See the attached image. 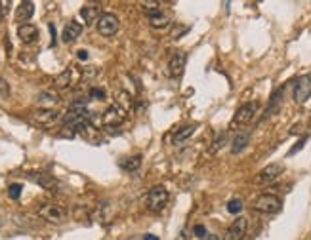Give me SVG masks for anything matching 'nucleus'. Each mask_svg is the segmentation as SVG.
<instances>
[{
  "mask_svg": "<svg viewBox=\"0 0 311 240\" xmlns=\"http://www.w3.org/2000/svg\"><path fill=\"white\" fill-rule=\"evenodd\" d=\"M252 208L260 213H267V215H273V213H279L281 208H283V200L275 194H260L256 196L254 202H252Z\"/></svg>",
  "mask_w": 311,
  "mask_h": 240,
  "instance_id": "obj_1",
  "label": "nucleus"
},
{
  "mask_svg": "<svg viewBox=\"0 0 311 240\" xmlns=\"http://www.w3.org/2000/svg\"><path fill=\"white\" fill-rule=\"evenodd\" d=\"M168 202V191L162 187V185H157L153 187L151 191L147 192L145 196V208L149 211H160Z\"/></svg>",
  "mask_w": 311,
  "mask_h": 240,
  "instance_id": "obj_2",
  "label": "nucleus"
},
{
  "mask_svg": "<svg viewBox=\"0 0 311 240\" xmlns=\"http://www.w3.org/2000/svg\"><path fill=\"white\" fill-rule=\"evenodd\" d=\"M256 111H258V105L252 103V101H250V103H245V105H241L235 111L233 118H231V124H229V128H231V130H235V128H241V126L248 124V122L254 118Z\"/></svg>",
  "mask_w": 311,
  "mask_h": 240,
  "instance_id": "obj_3",
  "label": "nucleus"
},
{
  "mask_svg": "<svg viewBox=\"0 0 311 240\" xmlns=\"http://www.w3.org/2000/svg\"><path fill=\"white\" fill-rule=\"evenodd\" d=\"M38 215L50 223H63L67 217V211L57 204H44L42 208H38Z\"/></svg>",
  "mask_w": 311,
  "mask_h": 240,
  "instance_id": "obj_4",
  "label": "nucleus"
},
{
  "mask_svg": "<svg viewBox=\"0 0 311 240\" xmlns=\"http://www.w3.org/2000/svg\"><path fill=\"white\" fill-rule=\"evenodd\" d=\"M97 31L103 37H113L119 31V18L115 14H101V18L97 20Z\"/></svg>",
  "mask_w": 311,
  "mask_h": 240,
  "instance_id": "obj_5",
  "label": "nucleus"
},
{
  "mask_svg": "<svg viewBox=\"0 0 311 240\" xmlns=\"http://www.w3.org/2000/svg\"><path fill=\"white\" fill-rule=\"evenodd\" d=\"M284 172V166L281 162H273L269 164V166H265L262 172L258 173V177H256V183H260V185H267V183L275 181L281 173Z\"/></svg>",
  "mask_w": 311,
  "mask_h": 240,
  "instance_id": "obj_6",
  "label": "nucleus"
},
{
  "mask_svg": "<svg viewBox=\"0 0 311 240\" xmlns=\"http://www.w3.org/2000/svg\"><path fill=\"white\" fill-rule=\"evenodd\" d=\"M309 97H311V75H305L294 86V101L296 103H305Z\"/></svg>",
  "mask_w": 311,
  "mask_h": 240,
  "instance_id": "obj_7",
  "label": "nucleus"
},
{
  "mask_svg": "<svg viewBox=\"0 0 311 240\" xmlns=\"http://www.w3.org/2000/svg\"><path fill=\"white\" fill-rule=\"evenodd\" d=\"M124 118H126V111H124L123 107L113 105V107H109V109L105 111L101 120H103V124L107 126V128H115V126L123 124Z\"/></svg>",
  "mask_w": 311,
  "mask_h": 240,
  "instance_id": "obj_8",
  "label": "nucleus"
},
{
  "mask_svg": "<svg viewBox=\"0 0 311 240\" xmlns=\"http://www.w3.org/2000/svg\"><path fill=\"white\" fill-rule=\"evenodd\" d=\"M246 227H248V219H245V217L235 219L229 225V229L226 230L224 240H243L246 234Z\"/></svg>",
  "mask_w": 311,
  "mask_h": 240,
  "instance_id": "obj_9",
  "label": "nucleus"
},
{
  "mask_svg": "<svg viewBox=\"0 0 311 240\" xmlns=\"http://www.w3.org/2000/svg\"><path fill=\"white\" fill-rule=\"evenodd\" d=\"M31 120L40 126H52L57 120V113L52 109H37L31 113Z\"/></svg>",
  "mask_w": 311,
  "mask_h": 240,
  "instance_id": "obj_10",
  "label": "nucleus"
},
{
  "mask_svg": "<svg viewBox=\"0 0 311 240\" xmlns=\"http://www.w3.org/2000/svg\"><path fill=\"white\" fill-rule=\"evenodd\" d=\"M185 61H187L185 52H174V54L170 56V61H168L170 75H172V77H179V75L183 73V69H185Z\"/></svg>",
  "mask_w": 311,
  "mask_h": 240,
  "instance_id": "obj_11",
  "label": "nucleus"
},
{
  "mask_svg": "<svg viewBox=\"0 0 311 240\" xmlns=\"http://www.w3.org/2000/svg\"><path fill=\"white\" fill-rule=\"evenodd\" d=\"M147 16H149V23H151L153 29H162L170 23L168 16L162 12V8H149Z\"/></svg>",
  "mask_w": 311,
  "mask_h": 240,
  "instance_id": "obj_12",
  "label": "nucleus"
},
{
  "mask_svg": "<svg viewBox=\"0 0 311 240\" xmlns=\"http://www.w3.org/2000/svg\"><path fill=\"white\" fill-rule=\"evenodd\" d=\"M18 37L21 39V42L31 44V42H35L38 39V29L31 23H23V25L18 27Z\"/></svg>",
  "mask_w": 311,
  "mask_h": 240,
  "instance_id": "obj_13",
  "label": "nucleus"
},
{
  "mask_svg": "<svg viewBox=\"0 0 311 240\" xmlns=\"http://www.w3.org/2000/svg\"><path fill=\"white\" fill-rule=\"evenodd\" d=\"M82 35V23L78 21H69L63 29V42H73Z\"/></svg>",
  "mask_w": 311,
  "mask_h": 240,
  "instance_id": "obj_14",
  "label": "nucleus"
},
{
  "mask_svg": "<svg viewBox=\"0 0 311 240\" xmlns=\"http://www.w3.org/2000/svg\"><path fill=\"white\" fill-rule=\"evenodd\" d=\"M197 132V124H189V126H183V128H179L176 134L172 135V143L174 145H181L185 143L191 135Z\"/></svg>",
  "mask_w": 311,
  "mask_h": 240,
  "instance_id": "obj_15",
  "label": "nucleus"
},
{
  "mask_svg": "<svg viewBox=\"0 0 311 240\" xmlns=\"http://www.w3.org/2000/svg\"><path fill=\"white\" fill-rule=\"evenodd\" d=\"M33 14H35V4H33V2H21L18 12H16V20L27 21L33 18Z\"/></svg>",
  "mask_w": 311,
  "mask_h": 240,
  "instance_id": "obj_16",
  "label": "nucleus"
},
{
  "mask_svg": "<svg viewBox=\"0 0 311 240\" xmlns=\"http://www.w3.org/2000/svg\"><path fill=\"white\" fill-rule=\"evenodd\" d=\"M248 141H250V134H248V132H239L237 137L233 139V145H231V153L239 154L241 151H245V147L248 145Z\"/></svg>",
  "mask_w": 311,
  "mask_h": 240,
  "instance_id": "obj_17",
  "label": "nucleus"
},
{
  "mask_svg": "<svg viewBox=\"0 0 311 240\" xmlns=\"http://www.w3.org/2000/svg\"><path fill=\"white\" fill-rule=\"evenodd\" d=\"M37 101L40 107H50V105H56L57 101H59V96H57L56 92H40L37 96Z\"/></svg>",
  "mask_w": 311,
  "mask_h": 240,
  "instance_id": "obj_18",
  "label": "nucleus"
},
{
  "mask_svg": "<svg viewBox=\"0 0 311 240\" xmlns=\"http://www.w3.org/2000/svg\"><path fill=\"white\" fill-rule=\"evenodd\" d=\"M80 16H82V20H84L86 23H94V21H97L101 18L97 6H84V8L80 10Z\"/></svg>",
  "mask_w": 311,
  "mask_h": 240,
  "instance_id": "obj_19",
  "label": "nucleus"
},
{
  "mask_svg": "<svg viewBox=\"0 0 311 240\" xmlns=\"http://www.w3.org/2000/svg\"><path fill=\"white\" fill-rule=\"evenodd\" d=\"M140 166H142V156H140V154H136L132 158H124V160H121V168L126 170V172H136Z\"/></svg>",
  "mask_w": 311,
  "mask_h": 240,
  "instance_id": "obj_20",
  "label": "nucleus"
},
{
  "mask_svg": "<svg viewBox=\"0 0 311 240\" xmlns=\"http://www.w3.org/2000/svg\"><path fill=\"white\" fill-rule=\"evenodd\" d=\"M31 179L35 183H38V185H42V187H46V189H52L54 187V177L52 175H46V173H33V175H29Z\"/></svg>",
  "mask_w": 311,
  "mask_h": 240,
  "instance_id": "obj_21",
  "label": "nucleus"
},
{
  "mask_svg": "<svg viewBox=\"0 0 311 240\" xmlns=\"http://www.w3.org/2000/svg\"><path fill=\"white\" fill-rule=\"evenodd\" d=\"M73 80V69H65L61 75L56 77V88H67Z\"/></svg>",
  "mask_w": 311,
  "mask_h": 240,
  "instance_id": "obj_22",
  "label": "nucleus"
},
{
  "mask_svg": "<svg viewBox=\"0 0 311 240\" xmlns=\"http://www.w3.org/2000/svg\"><path fill=\"white\" fill-rule=\"evenodd\" d=\"M281 96H283V88H279V90L275 92L273 96H271V101H269V105H267V109H265V115H264V116H269V115H271L273 107L279 105V101H281Z\"/></svg>",
  "mask_w": 311,
  "mask_h": 240,
  "instance_id": "obj_23",
  "label": "nucleus"
},
{
  "mask_svg": "<svg viewBox=\"0 0 311 240\" xmlns=\"http://www.w3.org/2000/svg\"><path fill=\"white\" fill-rule=\"evenodd\" d=\"M21 191H23V187L19 183H12L8 187V196L12 200H18L19 196H21Z\"/></svg>",
  "mask_w": 311,
  "mask_h": 240,
  "instance_id": "obj_24",
  "label": "nucleus"
},
{
  "mask_svg": "<svg viewBox=\"0 0 311 240\" xmlns=\"http://www.w3.org/2000/svg\"><path fill=\"white\" fill-rule=\"evenodd\" d=\"M241 210H243V202L239 200V198H233V200L227 202V211L229 213H239Z\"/></svg>",
  "mask_w": 311,
  "mask_h": 240,
  "instance_id": "obj_25",
  "label": "nucleus"
},
{
  "mask_svg": "<svg viewBox=\"0 0 311 240\" xmlns=\"http://www.w3.org/2000/svg\"><path fill=\"white\" fill-rule=\"evenodd\" d=\"M224 143H226V134H220V135L216 137V141L212 143V149H210V153H216L218 149H220V147H222Z\"/></svg>",
  "mask_w": 311,
  "mask_h": 240,
  "instance_id": "obj_26",
  "label": "nucleus"
},
{
  "mask_svg": "<svg viewBox=\"0 0 311 240\" xmlns=\"http://www.w3.org/2000/svg\"><path fill=\"white\" fill-rule=\"evenodd\" d=\"M90 97H92V99H103L105 92L101 88H92V90H90Z\"/></svg>",
  "mask_w": 311,
  "mask_h": 240,
  "instance_id": "obj_27",
  "label": "nucleus"
},
{
  "mask_svg": "<svg viewBox=\"0 0 311 240\" xmlns=\"http://www.w3.org/2000/svg\"><path fill=\"white\" fill-rule=\"evenodd\" d=\"M193 232H195V234H197V236H198V238H200V240H202V238H204V236H206V229H204L202 225H197V227L193 229Z\"/></svg>",
  "mask_w": 311,
  "mask_h": 240,
  "instance_id": "obj_28",
  "label": "nucleus"
},
{
  "mask_svg": "<svg viewBox=\"0 0 311 240\" xmlns=\"http://www.w3.org/2000/svg\"><path fill=\"white\" fill-rule=\"evenodd\" d=\"M305 139H307V137H303V139H300V141L296 143V147H294L292 151H290V154H296V153H298V151H300V149H302V147H303V143H305Z\"/></svg>",
  "mask_w": 311,
  "mask_h": 240,
  "instance_id": "obj_29",
  "label": "nucleus"
},
{
  "mask_svg": "<svg viewBox=\"0 0 311 240\" xmlns=\"http://www.w3.org/2000/svg\"><path fill=\"white\" fill-rule=\"evenodd\" d=\"M76 58L80 59V61H86V59H88V52H86V50H78V52H76Z\"/></svg>",
  "mask_w": 311,
  "mask_h": 240,
  "instance_id": "obj_30",
  "label": "nucleus"
},
{
  "mask_svg": "<svg viewBox=\"0 0 311 240\" xmlns=\"http://www.w3.org/2000/svg\"><path fill=\"white\" fill-rule=\"evenodd\" d=\"M48 29H50V35H52V46H54V44H56V27L50 23V25H48Z\"/></svg>",
  "mask_w": 311,
  "mask_h": 240,
  "instance_id": "obj_31",
  "label": "nucleus"
},
{
  "mask_svg": "<svg viewBox=\"0 0 311 240\" xmlns=\"http://www.w3.org/2000/svg\"><path fill=\"white\" fill-rule=\"evenodd\" d=\"M8 92V84H6V80L0 77V94H6Z\"/></svg>",
  "mask_w": 311,
  "mask_h": 240,
  "instance_id": "obj_32",
  "label": "nucleus"
},
{
  "mask_svg": "<svg viewBox=\"0 0 311 240\" xmlns=\"http://www.w3.org/2000/svg\"><path fill=\"white\" fill-rule=\"evenodd\" d=\"M143 240H159V236H155V234H145Z\"/></svg>",
  "mask_w": 311,
  "mask_h": 240,
  "instance_id": "obj_33",
  "label": "nucleus"
},
{
  "mask_svg": "<svg viewBox=\"0 0 311 240\" xmlns=\"http://www.w3.org/2000/svg\"><path fill=\"white\" fill-rule=\"evenodd\" d=\"M202 240H218V236H214V234H206Z\"/></svg>",
  "mask_w": 311,
  "mask_h": 240,
  "instance_id": "obj_34",
  "label": "nucleus"
}]
</instances>
